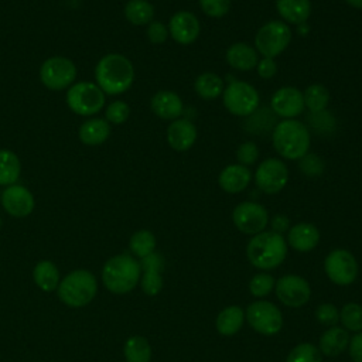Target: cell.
I'll return each mask as SVG.
<instances>
[{
	"mask_svg": "<svg viewBox=\"0 0 362 362\" xmlns=\"http://www.w3.org/2000/svg\"><path fill=\"white\" fill-rule=\"evenodd\" d=\"M95 79L105 95H122L127 92L134 82V66L127 57L109 52L98 61Z\"/></svg>",
	"mask_w": 362,
	"mask_h": 362,
	"instance_id": "6da1fadb",
	"label": "cell"
},
{
	"mask_svg": "<svg viewBox=\"0 0 362 362\" xmlns=\"http://www.w3.org/2000/svg\"><path fill=\"white\" fill-rule=\"evenodd\" d=\"M274 150L287 160H300L310 150V130L297 119H283L272 130Z\"/></svg>",
	"mask_w": 362,
	"mask_h": 362,
	"instance_id": "7a4b0ae2",
	"label": "cell"
},
{
	"mask_svg": "<svg viewBox=\"0 0 362 362\" xmlns=\"http://www.w3.org/2000/svg\"><path fill=\"white\" fill-rule=\"evenodd\" d=\"M141 274L140 263L129 253H120L106 260L102 269V281L105 287L115 294L132 291Z\"/></svg>",
	"mask_w": 362,
	"mask_h": 362,
	"instance_id": "3957f363",
	"label": "cell"
},
{
	"mask_svg": "<svg viewBox=\"0 0 362 362\" xmlns=\"http://www.w3.org/2000/svg\"><path fill=\"white\" fill-rule=\"evenodd\" d=\"M249 262L263 270L274 269L283 263L287 255V243L280 233L263 230L249 240L246 246Z\"/></svg>",
	"mask_w": 362,
	"mask_h": 362,
	"instance_id": "277c9868",
	"label": "cell"
},
{
	"mask_svg": "<svg viewBox=\"0 0 362 362\" xmlns=\"http://www.w3.org/2000/svg\"><path fill=\"white\" fill-rule=\"evenodd\" d=\"M59 300L71 307L79 308L88 305L98 293L96 277L86 269H76L68 273L58 284Z\"/></svg>",
	"mask_w": 362,
	"mask_h": 362,
	"instance_id": "5b68a950",
	"label": "cell"
},
{
	"mask_svg": "<svg viewBox=\"0 0 362 362\" xmlns=\"http://www.w3.org/2000/svg\"><path fill=\"white\" fill-rule=\"evenodd\" d=\"M106 95L93 82L79 81L71 85L66 90L65 102L75 115L92 116L100 112L105 106Z\"/></svg>",
	"mask_w": 362,
	"mask_h": 362,
	"instance_id": "8992f818",
	"label": "cell"
},
{
	"mask_svg": "<svg viewBox=\"0 0 362 362\" xmlns=\"http://www.w3.org/2000/svg\"><path fill=\"white\" fill-rule=\"evenodd\" d=\"M222 100L226 110L235 116H250L260 103L259 92L249 82L232 81L222 92Z\"/></svg>",
	"mask_w": 362,
	"mask_h": 362,
	"instance_id": "52a82bcc",
	"label": "cell"
},
{
	"mask_svg": "<svg viewBox=\"0 0 362 362\" xmlns=\"http://www.w3.org/2000/svg\"><path fill=\"white\" fill-rule=\"evenodd\" d=\"M291 41V30L287 23L272 20L263 24L255 35V47L259 54L267 58L280 55Z\"/></svg>",
	"mask_w": 362,
	"mask_h": 362,
	"instance_id": "ba28073f",
	"label": "cell"
},
{
	"mask_svg": "<svg viewBox=\"0 0 362 362\" xmlns=\"http://www.w3.org/2000/svg\"><path fill=\"white\" fill-rule=\"evenodd\" d=\"M76 66L72 59L66 57H49L40 66V81L51 90L68 89L75 83Z\"/></svg>",
	"mask_w": 362,
	"mask_h": 362,
	"instance_id": "9c48e42d",
	"label": "cell"
},
{
	"mask_svg": "<svg viewBox=\"0 0 362 362\" xmlns=\"http://www.w3.org/2000/svg\"><path fill=\"white\" fill-rule=\"evenodd\" d=\"M255 182L264 194H277L288 182V168L279 158H266L255 171Z\"/></svg>",
	"mask_w": 362,
	"mask_h": 362,
	"instance_id": "30bf717a",
	"label": "cell"
},
{
	"mask_svg": "<svg viewBox=\"0 0 362 362\" xmlns=\"http://www.w3.org/2000/svg\"><path fill=\"white\" fill-rule=\"evenodd\" d=\"M246 320L255 331L263 335H274L283 325L280 310L270 301L252 303L246 310Z\"/></svg>",
	"mask_w": 362,
	"mask_h": 362,
	"instance_id": "8fae6325",
	"label": "cell"
},
{
	"mask_svg": "<svg viewBox=\"0 0 362 362\" xmlns=\"http://www.w3.org/2000/svg\"><path fill=\"white\" fill-rule=\"evenodd\" d=\"M328 279L338 286H348L358 276V263L354 255L345 249H335L328 253L324 262Z\"/></svg>",
	"mask_w": 362,
	"mask_h": 362,
	"instance_id": "7c38bea8",
	"label": "cell"
},
{
	"mask_svg": "<svg viewBox=\"0 0 362 362\" xmlns=\"http://www.w3.org/2000/svg\"><path fill=\"white\" fill-rule=\"evenodd\" d=\"M235 226L246 235H257L264 230L269 222V214L262 204L245 201L235 206L232 212Z\"/></svg>",
	"mask_w": 362,
	"mask_h": 362,
	"instance_id": "4fadbf2b",
	"label": "cell"
},
{
	"mask_svg": "<svg viewBox=\"0 0 362 362\" xmlns=\"http://www.w3.org/2000/svg\"><path fill=\"white\" fill-rule=\"evenodd\" d=\"M276 296L284 305L297 308L310 300L311 288L305 279L296 274H287L277 280Z\"/></svg>",
	"mask_w": 362,
	"mask_h": 362,
	"instance_id": "5bb4252c",
	"label": "cell"
},
{
	"mask_svg": "<svg viewBox=\"0 0 362 362\" xmlns=\"http://www.w3.org/2000/svg\"><path fill=\"white\" fill-rule=\"evenodd\" d=\"M0 201L4 211L14 218H25L35 208V199L33 192L21 184H13L6 187L1 192Z\"/></svg>",
	"mask_w": 362,
	"mask_h": 362,
	"instance_id": "9a60e30c",
	"label": "cell"
},
{
	"mask_svg": "<svg viewBox=\"0 0 362 362\" xmlns=\"http://www.w3.org/2000/svg\"><path fill=\"white\" fill-rule=\"evenodd\" d=\"M270 107L283 119H294L305 109L303 92L294 86H283L273 93Z\"/></svg>",
	"mask_w": 362,
	"mask_h": 362,
	"instance_id": "2e32d148",
	"label": "cell"
},
{
	"mask_svg": "<svg viewBox=\"0 0 362 362\" xmlns=\"http://www.w3.org/2000/svg\"><path fill=\"white\" fill-rule=\"evenodd\" d=\"M167 27L171 38L181 45L195 42L201 33L199 20L191 11H177L171 16Z\"/></svg>",
	"mask_w": 362,
	"mask_h": 362,
	"instance_id": "e0dca14e",
	"label": "cell"
},
{
	"mask_svg": "<svg viewBox=\"0 0 362 362\" xmlns=\"http://www.w3.org/2000/svg\"><path fill=\"white\" fill-rule=\"evenodd\" d=\"M167 141L175 151H187L197 141V127L189 119H175L167 127Z\"/></svg>",
	"mask_w": 362,
	"mask_h": 362,
	"instance_id": "ac0fdd59",
	"label": "cell"
},
{
	"mask_svg": "<svg viewBox=\"0 0 362 362\" xmlns=\"http://www.w3.org/2000/svg\"><path fill=\"white\" fill-rule=\"evenodd\" d=\"M150 107L153 113L164 120H175L184 112V105L178 93L173 90H158L151 96Z\"/></svg>",
	"mask_w": 362,
	"mask_h": 362,
	"instance_id": "d6986e66",
	"label": "cell"
},
{
	"mask_svg": "<svg viewBox=\"0 0 362 362\" xmlns=\"http://www.w3.org/2000/svg\"><path fill=\"white\" fill-rule=\"evenodd\" d=\"M140 266L143 269L141 290L147 296H157L163 288V279L160 274V269L163 266V256L157 252H153L141 259Z\"/></svg>",
	"mask_w": 362,
	"mask_h": 362,
	"instance_id": "ffe728a7",
	"label": "cell"
},
{
	"mask_svg": "<svg viewBox=\"0 0 362 362\" xmlns=\"http://www.w3.org/2000/svg\"><path fill=\"white\" fill-rule=\"evenodd\" d=\"M252 173L242 164H229L218 175L219 187L229 194L242 192L250 182Z\"/></svg>",
	"mask_w": 362,
	"mask_h": 362,
	"instance_id": "44dd1931",
	"label": "cell"
},
{
	"mask_svg": "<svg viewBox=\"0 0 362 362\" xmlns=\"http://www.w3.org/2000/svg\"><path fill=\"white\" fill-rule=\"evenodd\" d=\"M110 132V123L105 117H90L79 126L78 137L85 146H100L109 139Z\"/></svg>",
	"mask_w": 362,
	"mask_h": 362,
	"instance_id": "7402d4cb",
	"label": "cell"
},
{
	"mask_svg": "<svg viewBox=\"0 0 362 362\" xmlns=\"http://www.w3.org/2000/svg\"><path fill=\"white\" fill-rule=\"evenodd\" d=\"M320 242V232L313 223L300 222L288 229V245L297 252H310Z\"/></svg>",
	"mask_w": 362,
	"mask_h": 362,
	"instance_id": "603a6c76",
	"label": "cell"
},
{
	"mask_svg": "<svg viewBox=\"0 0 362 362\" xmlns=\"http://www.w3.org/2000/svg\"><path fill=\"white\" fill-rule=\"evenodd\" d=\"M226 62L236 71H250L256 68L259 55L252 45L246 42H235L226 49Z\"/></svg>",
	"mask_w": 362,
	"mask_h": 362,
	"instance_id": "cb8c5ba5",
	"label": "cell"
},
{
	"mask_svg": "<svg viewBox=\"0 0 362 362\" xmlns=\"http://www.w3.org/2000/svg\"><path fill=\"white\" fill-rule=\"evenodd\" d=\"M276 8L284 23L303 24L307 23L311 14L310 0H276Z\"/></svg>",
	"mask_w": 362,
	"mask_h": 362,
	"instance_id": "d4e9b609",
	"label": "cell"
},
{
	"mask_svg": "<svg viewBox=\"0 0 362 362\" xmlns=\"http://www.w3.org/2000/svg\"><path fill=\"white\" fill-rule=\"evenodd\" d=\"M33 279L37 287L42 291L51 293L58 288L59 284V270L57 264L51 260H40L33 270Z\"/></svg>",
	"mask_w": 362,
	"mask_h": 362,
	"instance_id": "484cf974",
	"label": "cell"
},
{
	"mask_svg": "<svg viewBox=\"0 0 362 362\" xmlns=\"http://www.w3.org/2000/svg\"><path fill=\"white\" fill-rule=\"evenodd\" d=\"M349 335L344 328L331 327L320 338V352L327 356L339 355L348 345Z\"/></svg>",
	"mask_w": 362,
	"mask_h": 362,
	"instance_id": "4316f807",
	"label": "cell"
},
{
	"mask_svg": "<svg viewBox=\"0 0 362 362\" xmlns=\"http://www.w3.org/2000/svg\"><path fill=\"white\" fill-rule=\"evenodd\" d=\"M20 174L21 163L18 156L8 148H0V187L17 184Z\"/></svg>",
	"mask_w": 362,
	"mask_h": 362,
	"instance_id": "83f0119b",
	"label": "cell"
},
{
	"mask_svg": "<svg viewBox=\"0 0 362 362\" xmlns=\"http://www.w3.org/2000/svg\"><path fill=\"white\" fill-rule=\"evenodd\" d=\"M194 89L205 100L216 99L223 92V79L215 72H202L194 82Z\"/></svg>",
	"mask_w": 362,
	"mask_h": 362,
	"instance_id": "f1b7e54d",
	"label": "cell"
},
{
	"mask_svg": "<svg viewBox=\"0 0 362 362\" xmlns=\"http://www.w3.org/2000/svg\"><path fill=\"white\" fill-rule=\"evenodd\" d=\"M124 18L133 25H146L153 21L154 7L147 0H129L124 6Z\"/></svg>",
	"mask_w": 362,
	"mask_h": 362,
	"instance_id": "f546056e",
	"label": "cell"
},
{
	"mask_svg": "<svg viewBox=\"0 0 362 362\" xmlns=\"http://www.w3.org/2000/svg\"><path fill=\"white\" fill-rule=\"evenodd\" d=\"M243 310L238 305H230L223 308L216 317V329L222 335L236 334L243 324Z\"/></svg>",
	"mask_w": 362,
	"mask_h": 362,
	"instance_id": "4dcf8cb0",
	"label": "cell"
},
{
	"mask_svg": "<svg viewBox=\"0 0 362 362\" xmlns=\"http://www.w3.org/2000/svg\"><path fill=\"white\" fill-rule=\"evenodd\" d=\"M123 354L127 362H150L151 346L144 337L133 335L126 339Z\"/></svg>",
	"mask_w": 362,
	"mask_h": 362,
	"instance_id": "1f68e13d",
	"label": "cell"
},
{
	"mask_svg": "<svg viewBox=\"0 0 362 362\" xmlns=\"http://www.w3.org/2000/svg\"><path fill=\"white\" fill-rule=\"evenodd\" d=\"M304 106L310 110V113L325 110L329 102V92L321 83H313L305 88L303 92Z\"/></svg>",
	"mask_w": 362,
	"mask_h": 362,
	"instance_id": "d6a6232c",
	"label": "cell"
},
{
	"mask_svg": "<svg viewBox=\"0 0 362 362\" xmlns=\"http://www.w3.org/2000/svg\"><path fill=\"white\" fill-rule=\"evenodd\" d=\"M274 113L269 109H256L245 123V127L249 133L253 134H263L274 127Z\"/></svg>",
	"mask_w": 362,
	"mask_h": 362,
	"instance_id": "836d02e7",
	"label": "cell"
},
{
	"mask_svg": "<svg viewBox=\"0 0 362 362\" xmlns=\"http://www.w3.org/2000/svg\"><path fill=\"white\" fill-rule=\"evenodd\" d=\"M129 247L134 256L143 259L154 252L156 236L147 229H140L132 235L129 240Z\"/></svg>",
	"mask_w": 362,
	"mask_h": 362,
	"instance_id": "e575fe53",
	"label": "cell"
},
{
	"mask_svg": "<svg viewBox=\"0 0 362 362\" xmlns=\"http://www.w3.org/2000/svg\"><path fill=\"white\" fill-rule=\"evenodd\" d=\"M308 130H313L317 134H328L332 133L335 129V119L334 116L325 109L321 112L310 113L307 117Z\"/></svg>",
	"mask_w": 362,
	"mask_h": 362,
	"instance_id": "d590c367",
	"label": "cell"
},
{
	"mask_svg": "<svg viewBox=\"0 0 362 362\" xmlns=\"http://www.w3.org/2000/svg\"><path fill=\"white\" fill-rule=\"evenodd\" d=\"M339 321L349 331H362V305L356 303L345 304L339 313Z\"/></svg>",
	"mask_w": 362,
	"mask_h": 362,
	"instance_id": "8d00e7d4",
	"label": "cell"
},
{
	"mask_svg": "<svg viewBox=\"0 0 362 362\" xmlns=\"http://www.w3.org/2000/svg\"><path fill=\"white\" fill-rule=\"evenodd\" d=\"M286 362H322L321 352L313 344L304 342L291 349Z\"/></svg>",
	"mask_w": 362,
	"mask_h": 362,
	"instance_id": "74e56055",
	"label": "cell"
},
{
	"mask_svg": "<svg viewBox=\"0 0 362 362\" xmlns=\"http://www.w3.org/2000/svg\"><path fill=\"white\" fill-rule=\"evenodd\" d=\"M298 168L305 177L315 178V177H320L324 173L325 164H324V160L320 156H317L315 153L308 151L307 154H304L298 160Z\"/></svg>",
	"mask_w": 362,
	"mask_h": 362,
	"instance_id": "f35d334b",
	"label": "cell"
},
{
	"mask_svg": "<svg viewBox=\"0 0 362 362\" xmlns=\"http://www.w3.org/2000/svg\"><path fill=\"white\" fill-rule=\"evenodd\" d=\"M130 107L124 100H113L105 109V120L110 124H122L129 119Z\"/></svg>",
	"mask_w": 362,
	"mask_h": 362,
	"instance_id": "ab89813d",
	"label": "cell"
},
{
	"mask_svg": "<svg viewBox=\"0 0 362 362\" xmlns=\"http://www.w3.org/2000/svg\"><path fill=\"white\" fill-rule=\"evenodd\" d=\"M274 283L276 281H274L273 276H270L267 273H257L250 279L249 290H250L252 296H255V297H264L273 290Z\"/></svg>",
	"mask_w": 362,
	"mask_h": 362,
	"instance_id": "60d3db41",
	"label": "cell"
},
{
	"mask_svg": "<svg viewBox=\"0 0 362 362\" xmlns=\"http://www.w3.org/2000/svg\"><path fill=\"white\" fill-rule=\"evenodd\" d=\"M201 10L212 18H221L229 13L230 0H198Z\"/></svg>",
	"mask_w": 362,
	"mask_h": 362,
	"instance_id": "b9f144b4",
	"label": "cell"
},
{
	"mask_svg": "<svg viewBox=\"0 0 362 362\" xmlns=\"http://www.w3.org/2000/svg\"><path fill=\"white\" fill-rule=\"evenodd\" d=\"M236 158H238V164H242L245 167L255 164L259 158L257 146L253 141L242 143L236 150Z\"/></svg>",
	"mask_w": 362,
	"mask_h": 362,
	"instance_id": "7bdbcfd3",
	"label": "cell"
},
{
	"mask_svg": "<svg viewBox=\"0 0 362 362\" xmlns=\"http://www.w3.org/2000/svg\"><path fill=\"white\" fill-rule=\"evenodd\" d=\"M315 317L320 324L328 325V327H334L339 321V313L337 307L329 303L320 304L315 310Z\"/></svg>",
	"mask_w": 362,
	"mask_h": 362,
	"instance_id": "ee69618b",
	"label": "cell"
},
{
	"mask_svg": "<svg viewBox=\"0 0 362 362\" xmlns=\"http://www.w3.org/2000/svg\"><path fill=\"white\" fill-rule=\"evenodd\" d=\"M146 34H147L148 41L153 44H163L167 41V38L170 35L168 27L165 24H163L161 21H151L150 24H147Z\"/></svg>",
	"mask_w": 362,
	"mask_h": 362,
	"instance_id": "f6af8a7d",
	"label": "cell"
},
{
	"mask_svg": "<svg viewBox=\"0 0 362 362\" xmlns=\"http://www.w3.org/2000/svg\"><path fill=\"white\" fill-rule=\"evenodd\" d=\"M256 69H257V74H259L260 78L270 79L277 72V64L274 62V58L263 57L262 59H259V62L256 65Z\"/></svg>",
	"mask_w": 362,
	"mask_h": 362,
	"instance_id": "bcb514c9",
	"label": "cell"
},
{
	"mask_svg": "<svg viewBox=\"0 0 362 362\" xmlns=\"http://www.w3.org/2000/svg\"><path fill=\"white\" fill-rule=\"evenodd\" d=\"M349 355L354 362H362V332L349 338Z\"/></svg>",
	"mask_w": 362,
	"mask_h": 362,
	"instance_id": "7dc6e473",
	"label": "cell"
},
{
	"mask_svg": "<svg viewBox=\"0 0 362 362\" xmlns=\"http://www.w3.org/2000/svg\"><path fill=\"white\" fill-rule=\"evenodd\" d=\"M288 226H290V219L286 215H276V216H273V219H272V229H273V232L281 235L283 232L288 230Z\"/></svg>",
	"mask_w": 362,
	"mask_h": 362,
	"instance_id": "c3c4849f",
	"label": "cell"
},
{
	"mask_svg": "<svg viewBox=\"0 0 362 362\" xmlns=\"http://www.w3.org/2000/svg\"><path fill=\"white\" fill-rule=\"evenodd\" d=\"M354 8H362V0H345Z\"/></svg>",
	"mask_w": 362,
	"mask_h": 362,
	"instance_id": "681fc988",
	"label": "cell"
},
{
	"mask_svg": "<svg viewBox=\"0 0 362 362\" xmlns=\"http://www.w3.org/2000/svg\"><path fill=\"white\" fill-rule=\"evenodd\" d=\"M0 229H1V218H0Z\"/></svg>",
	"mask_w": 362,
	"mask_h": 362,
	"instance_id": "f907efd6",
	"label": "cell"
}]
</instances>
